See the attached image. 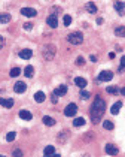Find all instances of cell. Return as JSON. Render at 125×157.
Segmentation results:
<instances>
[{"label": "cell", "mask_w": 125, "mask_h": 157, "mask_svg": "<svg viewBox=\"0 0 125 157\" xmlns=\"http://www.w3.org/2000/svg\"><path fill=\"white\" fill-rule=\"evenodd\" d=\"M19 118L30 121V120L33 118V115H31V112H30V111H27V109H22V111H19Z\"/></svg>", "instance_id": "cell-12"}, {"label": "cell", "mask_w": 125, "mask_h": 157, "mask_svg": "<svg viewBox=\"0 0 125 157\" xmlns=\"http://www.w3.org/2000/svg\"><path fill=\"white\" fill-rule=\"evenodd\" d=\"M65 93H67V86H60V87H57L54 90V94L58 97V96H64Z\"/></svg>", "instance_id": "cell-13"}, {"label": "cell", "mask_w": 125, "mask_h": 157, "mask_svg": "<svg viewBox=\"0 0 125 157\" xmlns=\"http://www.w3.org/2000/svg\"><path fill=\"white\" fill-rule=\"evenodd\" d=\"M106 91H107L109 94H118V93H119V88H118V87H113V86H110V87L106 88Z\"/></svg>", "instance_id": "cell-26"}, {"label": "cell", "mask_w": 125, "mask_h": 157, "mask_svg": "<svg viewBox=\"0 0 125 157\" xmlns=\"http://www.w3.org/2000/svg\"><path fill=\"white\" fill-rule=\"evenodd\" d=\"M33 73H34V67H33V66H27V67L24 69V75L27 76V78H31Z\"/></svg>", "instance_id": "cell-22"}, {"label": "cell", "mask_w": 125, "mask_h": 157, "mask_svg": "<svg viewBox=\"0 0 125 157\" xmlns=\"http://www.w3.org/2000/svg\"><path fill=\"white\" fill-rule=\"evenodd\" d=\"M121 67H124V69H125V55L121 58Z\"/></svg>", "instance_id": "cell-36"}, {"label": "cell", "mask_w": 125, "mask_h": 157, "mask_svg": "<svg viewBox=\"0 0 125 157\" xmlns=\"http://www.w3.org/2000/svg\"><path fill=\"white\" fill-rule=\"evenodd\" d=\"M51 100H52V103H57V102H58V99H57L55 94H52V99H51Z\"/></svg>", "instance_id": "cell-37"}, {"label": "cell", "mask_w": 125, "mask_h": 157, "mask_svg": "<svg viewBox=\"0 0 125 157\" xmlns=\"http://www.w3.org/2000/svg\"><path fill=\"white\" fill-rule=\"evenodd\" d=\"M119 93H121V94H122V96H125V87H124V88H122V90H119Z\"/></svg>", "instance_id": "cell-39"}, {"label": "cell", "mask_w": 125, "mask_h": 157, "mask_svg": "<svg viewBox=\"0 0 125 157\" xmlns=\"http://www.w3.org/2000/svg\"><path fill=\"white\" fill-rule=\"evenodd\" d=\"M46 24L49 25V27H52V29H55V27H58V18H57V15H49L48 18H46Z\"/></svg>", "instance_id": "cell-8"}, {"label": "cell", "mask_w": 125, "mask_h": 157, "mask_svg": "<svg viewBox=\"0 0 125 157\" xmlns=\"http://www.w3.org/2000/svg\"><path fill=\"white\" fill-rule=\"evenodd\" d=\"M67 138H69V132H65V130H64V132H61V135L58 136V141H60V142H64Z\"/></svg>", "instance_id": "cell-28"}, {"label": "cell", "mask_w": 125, "mask_h": 157, "mask_svg": "<svg viewBox=\"0 0 125 157\" xmlns=\"http://www.w3.org/2000/svg\"><path fill=\"white\" fill-rule=\"evenodd\" d=\"M76 64H77V66H83V64H85V58L83 57H77L76 58Z\"/></svg>", "instance_id": "cell-31"}, {"label": "cell", "mask_w": 125, "mask_h": 157, "mask_svg": "<svg viewBox=\"0 0 125 157\" xmlns=\"http://www.w3.org/2000/svg\"><path fill=\"white\" fill-rule=\"evenodd\" d=\"M25 90H27V84L22 82V81H18L15 86H14V91H15V93H19V94H21V93H24Z\"/></svg>", "instance_id": "cell-7"}, {"label": "cell", "mask_w": 125, "mask_h": 157, "mask_svg": "<svg viewBox=\"0 0 125 157\" xmlns=\"http://www.w3.org/2000/svg\"><path fill=\"white\" fill-rule=\"evenodd\" d=\"M24 29H25V30H31V29H33V24H31V23H25V24H24Z\"/></svg>", "instance_id": "cell-33"}, {"label": "cell", "mask_w": 125, "mask_h": 157, "mask_svg": "<svg viewBox=\"0 0 125 157\" xmlns=\"http://www.w3.org/2000/svg\"><path fill=\"white\" fill-rule=\"evenodd\" d=\"M42 121L46 124V126H54V124H55V120L52 118V117H48V115H45L42 118Z\"/></svg>", "instance_id": "cell-21"}, {"label": "cell", "mask_w": 125, "mask_h": 157, "mask_svg": "<svg viewBox=\"0 0 125 157\" xmlns=\"http://www.w3.org/2000/svg\"><path fill=\"white\" fill-rule=\"evenodd\" d=\"M43 154L45 156H55V148L52 147V145H48L46 148L43 150Z\"/></svg>", "instance_id": "cell-20"}, {"label": "cell", "mask_w": 125, "mask_h": 157, "mask_svg": "<svg viewBox=\"0 0 125 157\" xmlns=\"http://www.w3.org/2000/svg\"><path fill=\"white\" fill-rule=\"evenodd\" d=\"M97 24H103V18H98L97 19Z\"/></svg>", "instance_id": "cell-40"}, {"label": "cell", "mask_w": 125, "mask_h": 157, "mask_svg": "<svg viewBox=\"0 0 125 157\" xmlns=\"http://www.w3.org/2000/svg\"><path fill=\"white\" fill-rule=\"evenodd\" d=\"M45 97H46V96H45L43 91H37V93L34 94V100H36L37 103H42V102L45 100Z\"/></svg>", "instance_id": "cell-19"}, {"label": "cell", "mask_w": 125, "mask_h": 157, "mask_svg": "<svg viewBox=\"0 0 125 157\" xmlns=\"http://www.w3.org/2000/svg\"><path fill=\"white\" fill-rule=\"evenodd\" d=\"M3 45H5V39H3V36H0V49L3 48Z\"/></svg>", "instance_id": "cell-34"}, {"label": "cell", "mask_w": 125, "mask_h": 157, "mask_svg": "<svg viewBox=\"0 0 125 157\" xmlns=\"http://www.w3.org/2000/svg\"><path fill=\"white\" fill-rule=\"evenodd\" d=\"M67 41L71 43V45H81L83 42V36L81 31H73V33H70L67 36Z\"/></svg>", "instance_id": "cell-3"}, {"label": "cell", "mask_w": 125, "mask_h": 157, "mask_svg": "<svg viewBox=\"0 0 125 157\" xmlns=\"http://www.w3.org/2000/svg\"><path fill=\"white\" fill-rule=\"evenodd\" d=\"M21 14L24 15V17H36L37 15V12H36V9H33V8H22L21 9Z\"/></svg>", "instance_id": "cell-10"}, {"label": "cell", "mask_w": 125, "mask_h": 157, "mask_svg": "<svg viewBox=\"0 0 125 157\" xmlns=\"http://www.w3.org/2000/svg\"><path fill=\"white\" fill-rule=\"evenodd\" d=\"M112 78H113V72L103 70V72H100V75H98V81L100 82H107V81L112 80Z\"/></svg>", "instance_id": "cell-5"}, {"label": "cell", "mask_w": 125, "mask_h": 157, "mask_svg": "<svg viewBox=\"0 0 125 157\" xmlns=\"http://www.w3.org/2000/svg\"><path fill=\"white\" fill-rule=\"evenodd\" d=\"M115 35L118 37H125V27L124 25H119V27L115 29Z\"/></svg>", "instance_id": "cell-18"}, {"label": "cell", "mask_w": 125, "mask_h": 157, "mask_svg": "<svg viewBox=\"0 0 125 157\" xmlns=\"http://www.w3.org/2000/svg\"><path fill=\"white\" fill-rule=\"evenodd\" d=\"M75 84L79 88H85V87H87V80L82 78V76H77V78H75Z\"/></svg>", "instance_id": "cell-14"}, {"label": "cell", "mask_w": 125, "mask_h": 157, "mask_svg": "<svg viewBox=\"0 0 125 157\" xmlns=\"http://www.w3.org/2000/svg\"><path fill=\"white\" fill-rule=\"evenodd\" d=\"M63 23H64V25L67 27V25H70L71 24V17L70 15H64V18H63Z\"/></svg>", "instance_id": "cell-29"}, {"label": "cell", "mask_w": 125, "mask_h": 157, "mask_svg": "<svg viewBox=\"0 0 125 157\" xmlns=\"http://www.w3.org/2000/svg\"><path fill=\"white\" fill-rule=\"evenodd\" d=\"M19 73H21V69H19V67H14V69H11V76H12V78L18 76Z\"/></svg>", "instance_id": "cell-27"}, {"label": "cell", "mask_w": 125, "mask_h": 157, "mask_svg": "<svg viewBox=\"0 0 125 157\" xmlns=\"http://www.w3.org/2000/svg\"><path fill=\"white\" fill-rule=\"evenodd\" d=\"M14 156H22V151H21V150H15V151H14Z\"/></svg>", "instance_id": "cell-35"}, {"label": "cell", "mask_w": 125, "mask_h": 157, "mask_svg": "<svg viewBox=\"0 0 125 157\" xmlns=\"http://www.w3.org/2000/svg\"><path fill=\"white\" fill-rule=\"evenodd\" d=\"M113 6H115L116 12H118L119 15H125V3H124V2H119V0H116V2L113 3Z\"/></svg>", "instance_id": "cell-9"}, {"label": "cell", "mask_w": 125, "mask_h": 157, "mask_svg": "<svg viewBox=\"0 0 125 157\" xmlns=\"http://www.w3.org/2000/svg\"><path fill=\"white\" fill-rule=\"evenodd\" d=\"M55 52H57L55 45L48 43V45H45V47H43V49H42V55L46 58V60H52V58L55 57Z\"/></svg>", "instance_id": "cell-2"}, {"label": "cell", "mask_w": 125, "mask_h": 157, "mask_svg": "<svg viewBox=\"0 0 125 157\" xmlns=\"http://www.w3.org/2000/svg\"><path fill=\"white\" fill-rule=\"evenodd\" d=\"M106 111V102H104L100 96H95V99L91 105V111H89V117H91V121L94 124L100 123L103 118V114Z\"/></svg>", "instance_id": "cell-1"}, {"label": "cell", "mask_w": 125, "mask_h": 157, "mask_svg": "<svg viewBox=\"0 0 125 157\" xmlns=\"http://www.w3.org/2000/svg\"><path fill=\"white\" fill-rule=\"evenodd\" d=\"M85 8H87V11L89 12V14H97V6L94 5V2H88Z\"/></svg>", "instance_id": "cell-17"}, {"label": "cell", "mask_w": 125, "mask_h": 157, "mask_svg": "<svg viewBox=\"0 0 125 157\" xmlns=\"http://www.w3.org/2000/svg\"><path fill=\"white\" fill-rule=\"evenodd\" d=\"M89 58H91V61H93V63H95V61H97V57H95V55H91Z\"/></svg>", "instance_id": "cell-38"}, {"label": "cell", "mask_w": 125, "mask_h": 157, "mask_svg": "<svg viewBox=\"0 0 125 157\" xmlns=\"http://www.w3.org/2000/svg\"><path fill=\"white\" fill-rule=\"evenodd\" d=\"M103 127L106 129V130H113L115 124L112 123V121H109V120H106V121H103Z\"/></svg>", "instance_id": "cell-25"}, {"label": "cell", "mask_w": 125, "mask_h": 157, "mask_svg": "<svg viewBox=\"0 0 125 157\" xmlns=\"http://www.w3.org/2000/svg\"><path fill=\"white\" fill-rule=\"evenodd\" d=\"M104 151H106V154H109V156H116L118 153H119V150H118V147H115L113 144H107V145L104 147Z\"/></svg>", "instance_id": "cell-6"}, {"label": "cell", "mask_w": 125, "mask_h": 157, "mask_svg": "<svg viewBox=\"0 0 125 157\" xmlns=\"http://www.w3.org/2000/svg\"><path fill=\"white\" fill-rule=\"evenodd\" d=\"M11 21V15L9 14H0V23L2 24H8Z\"/></svg>", "instance_id": "cell-23"}, {"label": "cell", "mask_w": 125, "mask_h": 157, "mask_svg": "<svg viewBox=\"0 0 125 157\" xmlns=\"http://www.w3.org/2000/svg\"><path fill=\"white\" fill-rule=\"evenodd\" d=\"M83 124H85V118H82V117L75 118V121H73V126L75 127H81V126H83Z\"/></svg>", "instance_id": "cell-24"}, {"label": "cell", "mask_w": 125, "mask_h": 157, "mask_svg": "<svg viewBox=\"0 0 125 157\" xmlns=\"http://www.w3.org/2000/svg\"><path fill=\"white\" fill-rule=\"evenodd\" d=\"M0 105H2L3 108H12V106H14V100H12V99H5V97H2V99H0Z\"/></svg>", "instance_id": "cell-15"}, {"label": "cell", "mask_w": 125, "mask_h": 157, "mask_svg": "<svg viewBox=\"0 0 125 157\" xmlns=\"http://www.w3.org/2000/svg\"><path fill=\"white\" fill-rule=\"evenodd\" d=\"M122 108V102L121 100H118L116 103H113V106H112V109H110V112L113 114V115H116L118 112H119V109Z\"/></svg>", "instance_id": "cell-16"}, {"label": "cell", "mask_w": 125, "mask_h": 157, "mask_svg": "<svg viewBox=\"0 0 125 157\" xmlns=\"http://www.w3.org/2000/svg\"><path fill=\"white\" fill-rule=\"evenodd\" d=\"M31 55H33V51L28 49V48H25V49H21V51H19V57L24 58V60H28V58H31Z\"/></svg>", "instance_id": "cell-11"}, {"label": "cell", "mask_w": 125, "mask_h": 157, "mask_svg": "<svg viewBox=\"0 0 125 157\" xmlns=\"http://www.w3.org/2000/svg\"><path fill=\"white\" fill-rule=\"evenodd\" d=\"M14 139H15V132H9L8 135H6V141L8 142H12Z\"/></svg>", "instance_id": "cell-30"}, {"label": "cell", "mask_w": 125, "mask_h": 157, "mask_svg": "<svg viewBox=\"0 0 125 157\" xmlns=\"http://www.w3.org/2000/svg\"><path fill=\"white\" fill-rule=\"evenodd\" d=\"M76 112H77L76 103H69L67 106H65V109H64V115L65 117H75Z\"/></svg>", "instance_id": "cell-4"}, {"label": "cell", "mask_w": 125, "mask_h": 157, "mask_svg": "<svg viewBox=\"0 0 125 157\" xmlns=\"http://www.w3.org/2000/svg\"><path fill=\"white\" fill-rule=\"evenodd\" d=\"M89 96H91V94L88 93V91H85V90L82 88V91H81V97H82V99H88Z\"/></svg>", "instance_id": "cell-32"}]
</instances>
